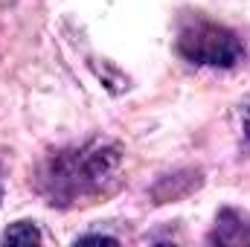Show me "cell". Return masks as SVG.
Wrapping results in <instances>:
<instances>
[{
  "label": "cell",
  "mask_w": 250,
  "mask_h": 247,
  "mask_svg": "<svg viewBox=\"0 0 250 247\" xmlns=\"http://www.w3.org/2000/svg\"><path fill=\"white\" fill-rule=\"evenodd\" d=\"M76 245H117V239H114V236H99V233H93V236H79Z\"/></svg>",
  "instance_id": "5b68a950"
},
{
  "label": "cell",
  "mask_w": 250,
  "mask_h": 247,
  "mask_svg": "<svg viewBox=\"0 0 250 247\" xmlns=\"http://www.w3.org/2000/svg\"><path fill=\"white\" fill-rule=\"evenodd\" d=\"M123 151L114 143H84L53 154L38 178L41 195L53 206H84L111 195L120 184Z\"/></svg>",
  "instance_id": "6da1fadb"
},
{
  "label": "cell",
  "mask_w": 250,
  "mask_h": 247,
  "mask_svg": "<svg viewBox=\"0 0 250 247\" xmlns=\"http://www.w3.org/2000/svg\"><path fill=\"white\" fill-rule=\"evenodd\" d=\"M44 236H41V230L32 224V221H18V224H12L6 233H3V245H38Z\"/></svg>",
  "instance_id": "277c9868"
},
{
  "label": "cell",
  "mask_w": 250,
  "mask_h": 247,
  "mask_svg": "<svg viewBox=\"0 0 250 247\" xmlns=\"http://www.w3.org/2000/svg\"><path fill=\"white\" fill-rule=\"evenodd\" d=\"M178 53L201 67H236L245 59V44L233 29L195 15L181 23Z\"/></svg>",
  "instance_id": "7a4b0ae2"
},
{
  "label": "cell",
  "mask_w": 250,
  "mask_h": 247,
  "mask_svg": "<svg viewBox=\"0 0 250 247\" xmlns=\"http://www.w3.org/2000/svg\"><path fill=\"white\" fill-rule=\"evenodd\" d=\"M209 242L212 245H250V215L242 209H221L218 218H215V227L209 233Z\"/></svg>",
  "instance_id": "3957f363"
},
{
  "label": "cell",
  "mask_w": 250,
  "mask_h": 247,
  "mask_svg": "<svg viewBox=\"0 0 250 247\" xmlns=\"http://www.w3.org/2000/svg\"><path fill=\"white\" fill-rule=\"evenodd\" d=\"M239 117H242V131H245V137L250 140V99L242 105V111H239Z\"/></svg>",
  "instance_id": "8992f818"
},
{
  "label": "cell",
  "mask_w": 250,
  "mask_h": 247,
  "mask_svg": "<svg viewBox=\"0 0 250 247\" xmlns=\"http://www.w3.org/2000/svg\"><path fill=\"white\" fill-rule=\"evenodd\" d=\"M0 204H3V172H0Z\"/></svg>",
  "instance_id": "52a82bcc"
}]
</instances>
